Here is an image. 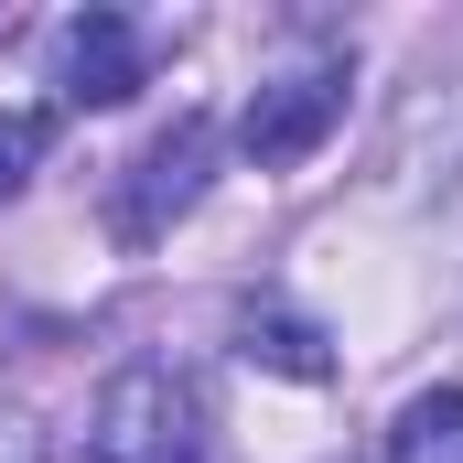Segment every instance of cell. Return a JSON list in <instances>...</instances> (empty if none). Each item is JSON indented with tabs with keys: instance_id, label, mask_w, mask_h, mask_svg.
Here are the masks:
<instances>
[{
	"instance_id": "obj_1",
	"label": "cell",
	"mask_w": 463,
	"mask_h": 463,
	"mask_svg": "<svg viewBox=\"0 0 463 463\" xmlns=\"http://www.w3.org/2000/svg\"><path fill=\"white\" fill-rule=\"evenodd\" d=\"M76 463H205L194 388H184L173 366H129V377H109V399H98Z\"/></svg>"
},
{
	"instance_id": "obj_2",
	"label": "cell",
	"mask_w": 463,
	"mask_h": 463,
	"mask_svg": "<svg viewBox=\"0 0 463 463\" xmlns=\"http://www.w3.org/2000/svg\"><path fill=\"white\" fill-rule=\"evenodd\" d=\"M335 118H345V76H335V65H302V76H269V87L237 109V151H248L259 173H291V162L324 151Z\"/></svg>"
},
{
	"instance_id": "obj_3",
	"label": "cell",
	"mask_w": 463,
	"mask_h": 463,
	"mask_svg": "<svg viewBox=\"0 0 463 463\" xmlns=\"http://www.w3.org/2000/svg\"><path fill=\"white\" fill-rule=\"evenodd\" d=\"M205 151H216V129L205 118H173L162 140H151V162H140V184H129V237H162V216H184L194 194H205Z\"/></svg>"
},
{
	"instance_id": "obj_4",
	"label": "cell",
	"mask_w": 463,
	"mask_h": 463,
	"mask_svg": "<svg viewBox=\"0 0 463 463\" xmlns=\"http://www.w3.org/2000/svg\"><path fill=\"white\" fill-rule=\"evenodd\" d=\"M65 98H87V109L140 98V33H129L118 11H87V22L65 33Z\"/></svg>"
},
{
	"instance_id": "obj_5",
	"label": "cell",
	"mask_w": 463,
	"mask_h": 463,
	"mask_svg": "<svg viewBox=\"0 0 463 463\" xmlns=\"http://www.w3.org/2000/svg\"><path fill=\"white\" fill-rule=\"evenodd\" d=\"M388 463H463V388H420L388 431Z\"/></svg>"
},
{
	"instance_id": "obj_6",
	"label": "cell",
	"mask_w": 463,
	"mask_h": 463,
	"mask_svg": "<svg viewBox=\"0 0 463 463\" xmlns=\"http://www.w3.org/2000/svg\"><path fill=\"white\" fill-rule=\"evenodd\" d=\"M248 366H280V377H335L324 335L302 313H248Z\"/></svg>"
},
{
	"instance_id": "obj_7",
	"label": "cell",
	"mask_w": 463,
	"mask_h": 463,
	"mask_svg": "<svg viewBox=\"0 0 463 463\" xmlns=\"http://www.w3.org/2000/svg\"><path fill=\"white\" fill-rule=\"evenodd\" d=\"M43 151H54V118L43 109H0V194H22Z\"/></svg>"
}]
</instances>
